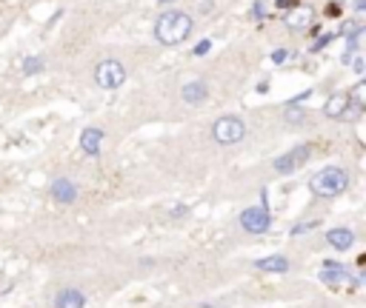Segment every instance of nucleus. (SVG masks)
<instances>
[{
	"instance_id": "obj_1",
	"label": "nucleus",
	"mask_w": 366,
	"mask_h": 308,
	"mask_svg": "<svg viewBox=\"0 0 366 308\" xmlns=\"http://www.w3.org/2000/svg\"><path fill=\"white\" fill-rule=\"evenodd\" d=\"M192 15H186L181 9H169L155 20V40L163 46H178L192 34Z\"/></svg>"
},
{
	"instance_id": "obj_2",
	"label": "nucleus",
	"mask_w": 366,
	"mask_h": 308,
	"mask_svg": "<svg viewBox=\"0 0 366 308\" xmlns=\"http://www.w3.org/2000/svg\"><path fill=\"white\" fill-rule=\"evenodd\" d=\"M346 189H349V174L346 168H338V166H326L309 177V191L315 197H338Z\"/></svg>"
},
{
	"instance_id": "obj_3",
	"label": "nucleus",
	"mask_w": 366,
	"mask_h": 308,
	"mask_svg": "<svg viewBox=\"0 0 366 308\" xmlns=\"http://www.w3.org/2000/svg\"><path fill=\"white\" fill-rule=\"evenodd\" d=\"M212 134H215V140L220 146H235V143H240L246 137V123L237 114H223V117L215 120Z\"/></svg>"
},
{
	"instance_id": "obj_4",
	"label": "nucleus",
	"mask_w": 366,
	"mask_h": 308,
	"mask_svg": "<svg viewBox=\"0 0 366 308\" xmlns=\"http://www.w3.org/2000/svg\"><path fill=\"white\" fill-rule=\"evenodd\" d=\"M95 83H98V89H106V92L120 89V86L126 83V69H123V63L115 60V57L100 60V63L95 66Z\"/></svg>"
},
{
	"instance_id": "obj_5",
	"label": "nucleus",
	"mask_w": 366,
	"mask_h": 308,
	"mask_svg": "<svg viewBox=\"0 0 366 308\" xmlns=\"http://www.w3.org/2000/svg\"><path fill=\"white\" fill-rule=\"evenodd\" d=\"M272 226V214L269 206H249V209L240 211V228L246 234H263Z\"/></svg>"
},
{
	"instance_id": "obj_6",
	"label": "nucleus",
	"mask_w": 366,
	"mask_h": 308,
	"mask_svg": "<svg viewBox=\"0 0 366 308\" xmlns=\"http://www.w3.org/2000/svg\"><path fill=\"white\" fill-rule=\"evenodd\" d=\"M309 157H312V146H306V143H303V146H295V148H289L286 154L275 157V163H272V166H275V171H278V174H283V177H286V174L298 171L300 166H306V160H309Z\"/></svg>"
},
{
	"instance_id": "obj_7",
	"label": "nucleus",
	"mask_w": 366,
	"mask_h": 308,
	"mask_svg": "<svg viewBox=\"0 0 366 308\" xmlns=\"http://www.w3.org/2000/svg\"><path fill=\"white\" fill-rule=\"evenodd\" d=\"M49 194H52L54 203H60V206H72V203L78 200V186H75L69 177H57V180H52Z\"/></svg>"
},
{
	"instance_id": "obj_8",
	"label": "nucleus",
	"mask_w": 366,
	"mask_h": 308,
	"mask_svg": "<svg viewBox=\"0 0 366 308\" xmlns=\"http://www.w3.org/2000/svg\"><path fill=\"white\" fill-rule=\"evenodd\" d=\"M181 97H183V103H189V106H200L203 100L209 97V83H206V80H189V83H183Z\"/></svg>"
},
{
	"instance_id": "obj_9",
	"label": "nucleus",
	"mask_w": 366,
	"mask_h": 308,
	"mask_svg": "<svg viewBox=\"0 0 366 308\" xmlns=\"http://www.w3.org/2000/svg\"><path fill=\"white\" fill-rule=\"evenodd\" d=\"M326 243L332 245L335 251H349L352 245H355V231L352 228H329L326 231Z\"/></svg>"
},
{
	"instance_id": "obj_10",
	"label": "nucleus",
	"mask_w": 366,
	"mask_h": 308,
	"mask_svg": "<svg viewBox=\"0 0 366 308\" xmlns=\"http://www.w3.org/2000/svg\"><path fill=\"white\" fill-rule=\"evenodd\" d=\"M320 283H326V285H332V288H338V285H346V283H352V285H361V280H358V277H352L343 265H340V268H323V271H320Z\"/></svg>"
},
{
	"instance_id": "obj_11",
	"label": "nucleus",
	"mask_w": 366,
	"mask_h": 308,
	"mask_svg": "<svg viewBox=\"0 0 366 308\" xmlns=\"http://www.w3.org/2000/svg\"><path fill=\"white\" fill-rule=\"evenodd\" d=\"M54 308H86V297L80 288H60L54 297Z\"/></svg>"
},
{
	"instance_id": "obj_12",
	"label": "nucleus",
	"mask_w": 366,
	"mask_h": 308,
	"mask_svg": "<svg viewBox=\"0 0 366 308\" xmlns=\"http://www.w3.org/2000/svg\"><path fill=\"white\" fill-rule=\"evenodd\" d=\"M100 143H103V129L98 126H89V129L80 131V148H83L86 154H100Z\"/></svg>"
},
{
	"instance_id": "obj_13",
	"label": "nucleus",
	"mask_w": 366,
	"mask_h": 308,
	"mask_svg": "<svg viewBox=\"0 0 366 308\" xmlns=\"http://www.w3.org/2000/svg\"><path fill=\"white\" fill-rule=\"evenodd\" d=\"M352 106V97L343 92V95H332V97L326 100V106H323V114L326 117H332V120H338V117H343V114L349 112Z\"/></svg>"
},
{
	"instance_id": "obj_14",
	"label": "nucleus",
	"mask_w": 366,
	"mask_h": 308,
	"mask_svg": "<svg viewBox=\"0 0 366 308\" xmlns=\"http://www.w3.org/2000/svg\"><path fill=\"white\" fill-rule=\"evenodd\" d=\"M255 268L258 271H266V274H286L289 271V260L275 254V257H261L255 260Z\"/></svg>"
},
{
	"instance_id": "obj_15",
	"label": "nucleus",
	"mask_w": 366,
	"mask_h": 308,
	"mask_svg": "<svg viewBox=\"0 0 366 308\" xmlns=\"http://www.w3.org/2000/svg\"><path fill=\"white\" fill-rule=\"evenodd\" d=\"M312 17H315V12H312L309 6H295V9H289V15H286V26H289V29H306V26L312 23Z\"/></svg>"
},
{
	"instance_id": "obj_16",
	"label": "nucleus",
	"mask_w": 366,
	"mask_h": 308,
	"mask_svg": "<svg viewBox=\"0 0 366 308\" xmlns=\"http://www.w3.org/2000/svg\"><path fill=\"white\" fill-rule=\"evenodd\" d=\"M43 69H46V60H43V57H37V54H26V57H23V74H26V77H32V74L43 71Z\"/></svg>"
},
{
	"instance_id": "obj_17",
	"label": "nucleus",
	"mask_w": 366,
	"mask_h": 308,
	"mask_svg": "<svg viewBox=\"0 0 366 308\" xmlns=\"http://www.w3.org/2000/svg\"><path fill=\"white\" fill-rule=\"evenodd\" d=\"M286 120H289V123H300V120H303V109H298V103H292V106L286 109Z\"/></svg>"
},
{
	"instance_id": "obj_18",
	"label": "nucleus",
	"mask_w": 366,
	"mask_h": 308,
	"mask_svg": "<svg viewBox=\"0 0 366 308\" xmlns=\"http://www.w3.org/2000/svg\"><path fill=\"white\" fill-rule=\"evenodd\" d=\"M209 49H212V40H200L198 46L192 49V54H195V57H203V54H206Z\"/></svg>"
},
{
	"instance_id": "obj_19",
	"label": "nucleus",
	"mask_w": 366,
	"mask_h": 308,
	"mask_svg": "<svg viewBox=\"0 0 366 308\" xmlns=\"http://www.w3.org/2000/svg\"><path fill=\"white\" fill-rule=\"evenodd\" d=\"M286 57H289V51H286V49H275V51H272V63H278V66L286 63Z\"/></svg>"
},
{
	"instance_id": "obj_20",
	"label": "nucleus",
	"mask_w": 366,
	"mask_h": 308,
	"mask_svg": "<svg viewBox=\"0 0 366 308\" xmlns=\"http://www.w3.org/2000/svg\"><path fill=\"white\" fill-rule=\"evenodd\" d=\"M315 226H317L315 220H309V223H298V226L292 228V234L298 237V234H303V231H309V228H315Z\"/></svg>"
},
{
	"instance_id": "obj_21",
	"label": "nucleus",
	"mask_w": 366,
	"mask_h": 308,
	"mask_svg": "<svg viewBox=\"0 0 366 308\" xmlns=\"http://www.w3.org/2000/svg\"><path fill=\"white\" fill-rule=\"evenodd\" d=\"M278 6H292V9H295V6H300V0H278Z\"/></svg>"
},
{
	"instance_id": "obj_22",
	"label": "nucleus",
	"mask_w": 366,
	"mask_h": 308,
	"mask_svg": "<svg viewBox=\"0 0 366 308\" xmlns=\"http://www.w3.org/2000/svg\"><path fill=\"white\" fill-rule=\"evenodd\" d=\"M355 12H358V15L366 12V0H355Z\"/></svg>"
},
{
	"instance_id": "obj_23",
	"label": "nucleus",
	"mask_w": 366,
	"mask_h": 308,
	"mask_svg": "<svg viewBox=\"0 0 366 308\" xmlns=\"http://www.w3.org/2000/svg\"><path fill=\"white\" fill-rule=\"evenodd\" d=\"M352 66H355V71H364V57H355V63H352Z\"/></svg>"
},
{
	"instance_id": "obj_24",
	"label": "nucleus",
	"mask_w": 366,
	"mask_h": 308,
	"mask_svg": "<svg viewBox=\"0 0 366 308\" xmlns=\"http://www.w3.org/2000/svg\"><path fill=\"white\" fill-rule=\"evenodd\" d=\"M255 17H263V3H255Z\"/></svg>"
},
{
	"instance_id": "obj_25",
	"label": "nucleus",
	"mask_w": 366,
	"mask_h": 308,
	"mask_svg": "<svg viewBox=\"0 0 366 308\" xmlns=\"http://www.w3.org/2000/svg\"><path fill=\"white\" fill-rule=\"evenodd\" d=\"M160 3H172V0H160Z\"/></svg>"
}]
</instances>
